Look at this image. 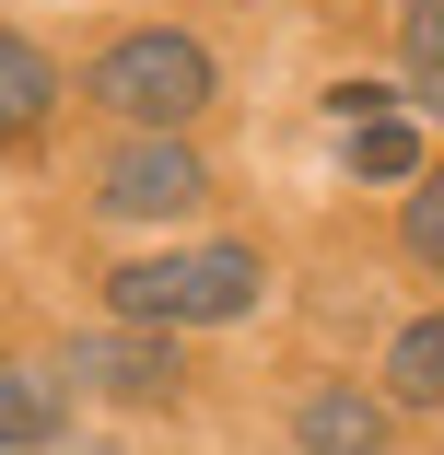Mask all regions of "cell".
I'll use <instances>...</instances> for the list:
<instances>
[{
	"label": "cell",
	"mask_w": 444,
	"mask_h": 455,
	"mask_svg": "<svg viewBox=\"0 0 444 455\" xmlns=\"http://www.w3.org/2000/svg\"><path fill=\"white\" fill-rule=\"evenodd\" d=\"M257 304V257L246 245H188V257H141L117 268V315L129 327H222Z\"/></svg>",
	"instance_id": "1"
},
{
	"label": "cell",
	"mask_w": 444,
	"mask_h": 455,
	"mask_svg": "<svg viewBox=\"0 0 444 455\" xmlns=\"http://www.w3.org/2000/svg\"><path fill=\"white\" fill-rule=\"evenodd\" d=\"M94 106H117V117H199L211 106V59L188 47V36H117L106 59H94Z\"/></svg>",
	"instance_id": "2"
},
{
	"label": "cell",
	"mask_w": 444,
	"mask_h": 455,
	"mask_svg": "<svg viewBox=\"0 0 444 455\" xmlns=\"http://www.w3.org/2000/svg\"><path fill=\"white\" fill-rule=\"evenodd\" d=\"M199 188H211L199 152H175V140H129V152L106 164V211H141V222H152V211H188Z\"/></svg>",
	"instance_id": "3"
},
{
	"label": "cell",
	"mask_w": 444,
	"mask_h": 455,
	"mask_svg": "<svg viewBox=\"0 0 444 455\" xmlns=\"http://www.w3.org/2000/svg\"><path fill=\"white\" fill-rule=\"evenodd\" d=\"M70 374H82V386H106V397H152V386L175 374V350H152V339H82V350H70Z\"/></svg>",
	"instance_id": "4"
},
{
	"label": "cell",
	"mask_w": 444,
	"mask_h": 455,
	"mask_svg": "<svg viewBox=\"0 0 444 455\" xmlns=\"http://www.w3.org/2000/svg\"><path fill=\"white\" fill-rule=\"evenodd\" d=\"M304 443L316 455H386V409L351 397V386H327V397H304Z\"/></svg>",
	"instance_id": "5"
},
{
	"label": "cell",
	"mask_w": 444,
	"mask_h": 455,
	"mask_svg": "<svg viewBox=\"0 0 444 455\" xmlns=\"http://www.w3.org/2000/svg\"><path fill=\"white\" fill-rule=\"evenodd\" d=\"M47 106H59V70L24 47V36H0V140H24V129H47Z\"/></svg>",
	"instance_id": "6"
},
{
	"label": "cell",
	"mask_w": 444,
	"mask_h": 455,
	"mask_svg": "<svg viewBox=\"0 0 444 455\" xmlns=\"http://www.w3.org/2000/svg\"><path fill=\"white\" fill-rule=\"evenodd\" d=\"M0 443H59V386L47 374H0Z\"/></svg>",
	"instance_id": "7"
},
{
	"label": "cell",
	"mask_w": 444,
	"mask_h": 455,
	"mask_svg": "<svg viewBox=\"0 0 444 455\" xmlns=\"http://www.w3.org/2000/svg\"><path fill=\"white\" fill-rule=\"evenodd\" d=\"M386 386H398L409 409H432V397H444V339H432V327H409V339H398V362H386Z\"/></svg>",
	"instance_id": "8"
},
{
	"label": "cell",
	"mask_w": 444,
	"mask_h": 455,
	"mask_svg": "<svg viewBox=\"0 0 444 455\" xmlns=\"http://www.w3.org/2000/svg\"><path fill=\"white\" fill-rule=\"evenodd\" d=\"M409 164H421V129H398V117L351 129V175H409Z\"/></svg>",
	"instance_id": "9"
},
{
	"label": "cell",
	"mask_w": 444,
	"mask_h": 455,
	"mask_svg": "<svg viewBox=\"0 0 444 455\" xmlns=\"http://www.w3.org/2000/svg\"><path fill=\"white\" fill-rule=\"evenodd\" d=\"M409 82L432 94V0H409Z\"/></svg>",
	"instance_id": "10"
},
{
	"label": "cell",
	"mask_w": 444,
	"mask_h": 455,
	"mask_svg": "<svg viewBox=\"0 0 444 455\" xmlns=\"http://www.w3.org/2000/svg\"><path fill=\"white\" fill-rule=\"evenodd\" d=\"M36 455H117V443H36Z\"/></svg>",
	"instance_id": "11"
}]
</instances>
